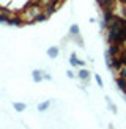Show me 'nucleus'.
<instances>
[{"mask_svg": "<svg viewBox=\"0 0 126 129\" xmlns=\"http://www.w3.org/2000/svg\"><path fill=\"white\" fill-rule=\"evenodd\" d=\"M118 3H126V0H118Z\"/></svg>", "mask_w": 126, "mask_h": 129, "instance_id": "nucleus-19", "label": "nucleus"}, {"mask_svg": "<svg viewBox=\"0 0 126 129\" xmlns=\"http://www.w3.org/2000/svg\"><path fill=\"white\" fill-rule=\"evenodd\" d=\"M96 3H98V5H101V6H103V3H104V0H96Z\"/></svg>", "mask_w": 126, "mask_h": 129, "instance_id": "nucleus-18", "label": "nucleus"}, {"mask_svg": "<svg viewBox=\"0 0 126 129\" xmlns=\"http://www.w3.org/2000/svg\"><path fill=\"white\" fill-rule=\"evenodd\" d=\"M79 33H80L79 25H77V24H73L71 27H69V35H73V36H79Z\"/></svg>", "mask_w": 126, "mask_h": 129, "instance_id": "nucleus-8", "label": "nucleus"}, {"mask_svg": "<svg viewBox=\"0 0 126 129\" xmlns=\"http://www.w3.org/2000/svg\"><path fill=\"white\" fill-rule=\"evenodd\" d=\"M66 76L69 77V79H74V73H73V71H66Z\"/></svg>", "mask_w": 126, "mask_h": 129, "instance_id": "nucleus-15", "label": "nucleus"}, {"mask_svg": "<svg viewBox=\"0 0 126 129\" xmlns=\"http://www.w3.org/2000/svg\"><path fill=\"white\" fill-rule=\"evenodd\" d=\"M94 80H96V83H98L99 87H103V85H104V83H103V79H101V76H99V74H94Z\"/></svg>", "mask_w": 126, "mask_h": 129, "instance_id": "nucleus-14", "label": "nucleus"}, {"mask_svg": "<svg viewBox=\"0 0 126 129\" xmlns=\"http://www.w3.org/2000/svg\"><path fill=\"white\" fill-rule=\"evenodd\" d=\"M13 107H14L16 112H24L25 109H27V106H25L24 102H13Z\"/></svg>", "mask_w": 126, "mask_h": 129, "instance_id": "nucleus-9", "label": "nucleus"}, {"mask_svg": "<svg viewBox=\"0 0 126 129\" xmlns=\"http://www.w3.org/2000/svg\"><path fill=\"white\" fill-rule=\"evenodd\" d=\"M44 79H46V80H52V76H49V74H44Z\"/></svg>", "mask_w": 126, "mask_h": 129, "instance_id": "nucleus-16", "label": "nucleus"}, {"mask_svg": "<svg viewBox=\"0 0 126 129\" xmlns=\"http://www.w3.org/2000/svg\"><path fill=\"white\" fill-rule=\"evenodd\" d=\"M44 10H43V6L40 5V3H33V5H30L27 10H25V13L22 14V17H24V21L27 22V24H33V21H35V17L38 16V14H41Z\"/></svg>", "mask_w": 126, "mask_h": 129, "instance_id": "nucleus-1", "label": "nucleus"}, {"mask_svg": "<svg viewBox=\"0 0 126 129\" xmlns=\"http://www.w3.org/2000/svg\"><path fill=\"white\" fill-rule=\"evenodd\" d=\"M8 14H5V13L0 11V24H8Z\"/></svg>", "mask_w": 126, "mask_h": 129, "instance_id": "nucleus-12", "label": "nucleus"}, {"mask_svg": "<svg viewBox=\"0 0 126 129\" xmlns=\"http://www.w3.org/2000/svg\"><path fill=\"white\" fill-rule=\"evenodd\" d=\"M49 107H50V101H43V102L38 104V110H40V112H46Z\"/></svg>", "mask_w": 126, "mask_h": 129, "instance_id": "nucleus-7", "label": "nucleus"}, {"mask_svg": "<svg viewBox=\"0 0 126 129\" xmlns=\"http://www.w3.org/2000/svg\"><path fill=\"white\" fill-rule=\"evenodd\" d=\"M117 73H118V77H124V79H126V64H123Z\"/></svg>", "mask_w": 126, "mask_h": 129, "instance_id": "nucleus-13", "label": "nucleus"}, {"mask_svg": "<svg viewBox=\"0 0 126 129\" xmlns=\"http://www.w3.org/2000/svg\"><path fill=\"white\" fill-rule=\"evenodd\" d=\"M117 83H118V88L126 93V79L124 77H117Z\"/></svg>", "mask_w": 126, "mask_h": 129, "instance_id": "nucleus-6", "label": "nucleus"}, {"mask_svg": "<svg viewBox=\"0 0 126 129\" xmlns=\"http://www.w3.org/2000/svg\"><path fill=\"white\" fill-rule=\"evenodd\" d=\"M32 79H33V82H41L43 79H44V73L43 71H40V69H33L32 71Z\"/></svg>", "mask_w": 126, "mask_h": 129, "instance_id": "nucleus-2", "label": "nucleus"}, {"mask_svg": "<svg viewBox=\"0 0 126 129\" xmlns=\"http://www.w3.org/2000/svg\"><path fill=\"white\" fill-rule=\"evenodd\" d=\"M25 21H24V17L22 16H11L8 19V25H22Z\"/></svg>", "mask_w": 126, "mask_h": 129, "instance_id": "nucleus-3", "label": "nucleus"}, {"mask_svg": "<svg viewBox=\"0 0 126 129\" xmlns=\"http://www.w3.org/2000/svg\"><path fill=\"white\" fill-rule=\"evenodd\" d=\"M79 66H82V68H84V66H85V61H82V60H79Z\"/></svg>", "mask_w": 126, "mask_h": 129, "instance_id": "nucleus-17", "label": "nucleus"}, {"mask_svg": "<svg viewBox=\"0 0 126 129\" xmlns=\"http://www.w3.org/2000/svg\"><path fill=\"white\" fill-rule=\"evenodd\" d=\"M123 5H124V6H126V3H123Z\"/></svg>", "mask_w": 126, "mask_h": 129, "instance_id": "nucleus-20", "label": "nucleus"}, {"mask_svg": "<svg viewBox=\"0 0 126 129\" xmlns=\"http://www.w3.org/2000/svg\"><path fill=\"white\" fill-rule=\"evenodd\" d=\"M58 54H60V50H58V47H55V46H52V47L47 49V55L50 57V58H57Z\"/></svg>", "mask_w": 126, "mask_h": 129, "instance_id": "nucleus-4", "label": "nucleus"}, {"mask_svg": "<svg viewBox=\"0 0 126 129\" xmlns=\"http://www.w3.org/2000/svg\"><path fill=\"white\" fill-rule=\"evenodd\" d=\"M77 77H79L80 80H88V79H90V73H88L87 69L82 68V69L79 71V73H77Z\"/></svg>", "mask_w": 126, "mask_h": 129, "instance_id": "nucleus-5", "label": "nucleus"}, {"mask_svg": "<svg viewBox=\"0 0 126 129\" xmlns=\"http://www.w3.org/2000/svg\"><path fill=\"white\" fill-rule=\"evenodd\" d=\"M69 64L71 66H79V58L76 57V54H71V57H69Z\"/></svg>", "mask_w": 126, "mask_h": 129, "instance_id": "nucleus-11", "label": "nucleus"}, {"mask_svg": "<svg viewBox=\"0 0 126 129\" xmlns=\"http://www.w3.org/2000/svg\"><path fill=\"white\" fill-rule=\"evenodd\" d=\"M110 129H112V127H110Z\"/></svg>", "mask_w": 126, "mask_h": 129, "instance_id": "nucleus-21", "label": "nucleus"}, {"mask_svg": "<svg viewBox=\"0 0 126 129\" xmlns=\"http://www.w3.org/2000/svg\"><path fill=\"white\" fill-rule=\"evenodd\" d=\"M47 17H49V16H47V14H46V13H44V11H43V13H41V14H38V16L35 17V21H33V24H40V22H44V21H46V19H47Z\"/></svg>", "mask_w": 126, "mask_h": 129, "instance_id": "nucleus-10", "label": "nucleus"}]
</instances>
